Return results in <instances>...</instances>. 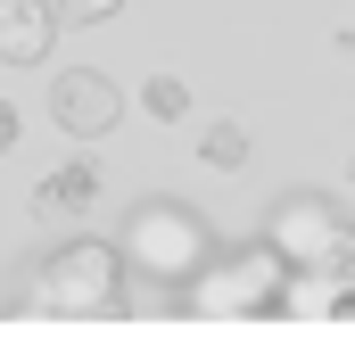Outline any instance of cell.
<instances>
[{
  "mask_svg": "<svg viewBox=\"0 0 355 355\" xmlns=\"http://www.w3.org/2000/svg\"><path fill=\"white\" fill-rule=\"evenodd\" d=\"M215 257V232L182 207V198H141L132 223H124V265L149 272V281H190V272Z\"/></svg>",
  "mask_w": 355,
  "mask_h": 355,
  "instance_id": "7a4b0ae2",
  "label": "cell"
},
{
  "mask_svg": "<svg viewBox=\"0 0 355 355\" xmlns=\"http://www.w3.org/2000/svg\"><path fill=\"white\" fill-rule=\"evenodd\" d=\"M116 116H124V91L107 83V75H91V67L50 75V124H58V132L99 141V132H116Z\"/></svg>",
  "mask_w": 355,
  "mask_h": 355,
  "instance_id": "5b68a950",
  "label": "cell"
},
{
  "mask_svg": "<svg viewBox=\"0 0 355 355\" xmlns=\"http://www.w3.org/2000/svg\"><path fill=\"white\" fill-rule=\"evenodd\" d=\"M281 289H289V265H281L272 240H257L240 257H207L182 281V306L207 314V322H232V314H281Z\"/></svg>",
  "mask_w": 355,
  "mask_h": 355,
  "instance_id": "6da1fadb",
  "label": "cell"
},
{
  "mask_svg": "<svg viewBox=\"0 0 355 355\" xmlns=\"http://www.w3.org/2000/svg\"><path fill=\"white\" fill-rule=\"evenodd\" d=\"M314 272H322V281H339V289H347V297H355V223H347V232H339V240H331V257H322V265H314Z\"/></svg>",
  "mask_w": 355,
  "mask_h": 355,
  "instance_id": "30bf717a",
  "label": "cell"
},
{
  "mask_svg": "<svg viewBox=\"0 0 355 355\" xmlns=\"http://www.w3.org/2000/svg\"><path fill=\"white\" fill-rule=\"evenodd\" d=\"M0 149H17V107L0 99Z\"/></svg>",
  "mask_w": 355,
  "mask_h": 355,
  "instance_id": "7c38bea8",
  "label": "cell"
},
{
  "mask_svg": "<svg viewBox=\"0 0 355 355\" xmlns=\"http://www.w3.org/2000/svg\"><path fill=\"white\" fill-rule=\"evenodd\" d=\"M42 265V314H116V289H124V248L107 240H67Z\"/></svg>",
  "mask_w": 355,
  "mask_h": 355,
  "instance_id": "3957f363",
  "label": "cell"
},
{
  "mask_svg": "<svg viewBox=\"0 0 355 355\" xmlns=\"http://www.w3.org/2000/svg\"><path fill=\"white\" fill-rule=\"evenodd\" d=\"M198 149H207V166H223V174H240V166H248V132H240V124H207V141H198Z\"/></svg>",
  "mask_w": 355,
  "mask_h": 355,
  "instance_id": "9c48e42d",
  "label": "cell"
},
{
  "mask_svg": "<svg viewBox=\"0 0 355 355\" xmlns=\"http://www.w3.org/2000/svg\"><path fill=\"white\" fill-rule=\"evenodd\" d=\"M141 107H149L157 124H182V116H190V91H182V75H149V83H141Z\"/></svg>",
  "mask_w": 355,
  "mask_h": 355,
  "instance_id": "ba28073f",
  "label": "cell"
},
{
  "mask_svg": "<svg viewBox=\"0 0 355 355\" xmlns=\"http://www.w3.org/2000/svg\"><path fill=\"white\" fill-rule=\"evenodd\" d=\"M58 42V8L50 0H0V67H42Z\"/></svg>",
  "mask_w": 355,
  "mask_h": 355,
  "instance_id": "8992f818",
  "label": "cell"
},
{
  "mask_svg": "<svg viewBox=\"0 0 355 355\" xmlns=\"http://www.w3.org/2000/svg\"><path fill=\"white\" fill-rule=\"evenodd\" d=\"M339 232H347V215H339L322 190H297V198H281V207L265 215V240L281 248V265H289V272H314L322 257H331Z\"/></svg>",
  "mask_w": 355,
  "mask_h": 355,
  "instance_id": "277c9868",
  "label": "cell"
},
{
  "mask_svg": "<svg viewBox=\"0 0 355 355\" xmlns=\"http://www.w3.org/2000/svg\"><path fill=\"white\" fill-rule=\"evenodd\" d=\"M58 8V25H99V17H116V0H50Z\"/></svg>",
  "mask_w": 355,
  "mask_h": 355,
  "instance_id": "8fae6325",
  "label": "cell"
},
{
  "mask_svg": "<svg viewBox=\"0 0 355 355\" xmlns=\"http://www.w3.org/2000/svg\"><path fill=\"white\" fill-rule=\"evenodd\" d=\"M339 314H355V297H347V306H339Z\"/></svg>",
  "mask_w": 355,
  "mask_h": 355,
  "instance_id": "4fadbf2b",
  "label": "cell"
},
{
  "mask_svg": "<svg viewBox=\"0 0 355 355\" xmlns=\"http://www.w3.org/2000/svg\"><path fill=\"white\" fill-rule=\"evenodd\" d=\"M91 190H99L91 166H58V174H42V190H33V215H42V223H75L91 207Z\"/></svg>",
  "mask_w": 355,
  "mask_h": 355,
  "instance_id": "52a82bcc",
  "label": "cell"
}]
</instances>
